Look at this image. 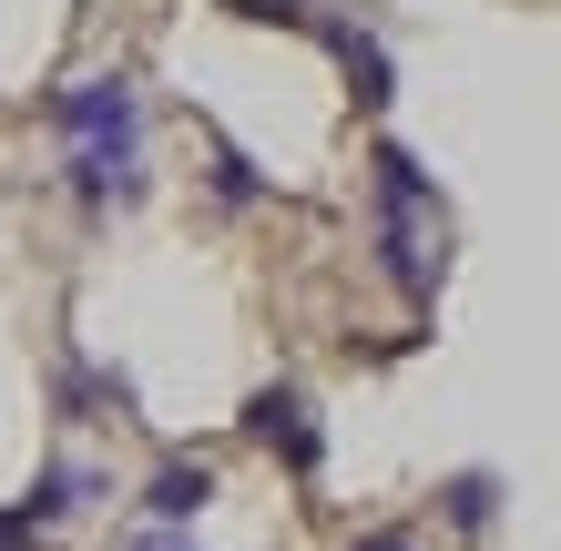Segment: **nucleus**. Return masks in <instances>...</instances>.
Here are the masks:
<instances>
[{
    "instance_id": "nucleus-1",
    "label": "nucleus",
    "mask_w": 561,
    "mask_h": 551,
    "mask_svg": "<svg viewBox=\"0 0 561 551\" xmlns=\"http://www.w3.org/2000/svg\"><path fill=\"white\" fill-rule=\"evenodd\" d=\"M51 123L72 134V194H82V205H134V194H144V103H134L123 72L72 82L51 103Z\"/></svg>"
},
{
    "instance_id": "nucleus-2",
    "label": "nucleus",
    "mask_w": 561,
    "mask_h": 551,
    "mask_svg": "<svg viewBox=\"0 0 561 551\" xmlns=\"http://www.w3.org/2000/svg\"><path fill=\"white\" fill-rule=\"evenodd\" d=\"M428 205H439V184L419 174V153L378 144V255H388V276H399L409 297H428V286H439V255H428V236H419Z\"/></svg>"
},
{
    "instance_id": "nucleus-3",
    "label": "nucleus",
    "mask_w": 561,
    "mask_h": 551,
    "mask_svg": "<svg viewBox=\"0 0 561 551\" xmlns=\"http://www.w3.org/2000/svg\"><path fill=\"white\" fill-rule=\"evenodd\" d=\"M245 429L255 439H266V449H286V470L296 480H317V460H327V439H317V418H307V388H255V399H245Z\"/></svg>"
},
{
    "instance_id": "nucleus-4",
    "label": "nucleus",
    "mask_w": 561,
    "mask_h": 551,
    "mask_svg": "<svg viewBox=\"0 0 561 551\" xmlns=\"http://www.w3.org/2000/svg\"><path fill=\"white\" fill-rule=\"evenodd\" d=\"M205 501H215V470H205V460H163V470H153V491H144V510L163 521V541H174Z\"/></svg>"
},
{
    "instance_id": "nucleus-5",
    "label": "nucleus",
    "mask_w": 561,
    "mask_h": 551,
    "mask_svg": "<svg viewBox=\"0 0 561 551\" xmlns=\"http://www.w3.org/2000/svg\"><path fill=\"white\" fill-rule=\"evenodd\" d=\"M307 31H327V51L347 61V82H357V103H388V51L368 42V31H347V21H327V11H317Z\"/></svg>"
},
{
    "instance_id": "nucleus-6",
    "label": "nucleus",
    "mask_w": 561,
    "mask_h": 551,
    "mask_svg": "<svg viewBox=\"0 0 561 551\" xmlns=\"http://www.w3.org/2000/svg\"><path fill=\"white\" fill-rule=\"evenodd\" d=\"M92 501V470L82 460H51L42 480H31V501H21V531H42V521H61V510H82Z\"/></svg>"
},
{
    "instance_id": "nucleus-7",
    "label": "nucleus",
    "mask_w": 561,
    "mask_h": 551,
    "mask_svg": "<svg viewBox=\"0 0 561 551\" xmlns=\"http://www.w3.org/2000/svg\"><path fill=\"white\" fill-rule=\"evenodd\" d=\"M490 510H501V480H490V470H459L449 480V521L459 531H490Z\"/></svg>"
},
{
    "instance_id": "nucleus-8",
    "label": "nucleus",
    "mask_w": 561,
    "mask_h": 551,
    "mask_svg": "<svg viewBox=\"0 0 561 551\" xmlns=\"http://www.w3.org/2000/svg\"><path fill=\"white\" fill-rule=\"evenodd\" d=\"M215 194H225V205H255V194H266V184H255V164H245L236 144H215Z\"/></svg>"
},
{
    "instance_id": "nucleus-9",
    "label": "nucleus",
    "mask_w": 561,
    "mask_h": 551,
    "mask_svg": "<svg viewBox=\"0 0 561 551\" xmlns=\"http://www.w3.org/2000/svg\"><path fill=\"white\" fill-rule=\"evenodd\" d=\"M236 11H245V21H317L307 0H236Z\"/></svg>"
},
{
    "instance_id": "nucleus-10",
    "label": "nucleus",
    "mask_w": 561,
    "mask_h": 551,
    "mask_svg": "<svg viewBox=\"0 0 561 551\" xmlns=\"http://www.w3.org/2000/svg\"><path fill=\"white\" fill-rule=\"evenodd\" d=\"M347 551H419V541H409V531H357Z\"/></svg>"
},
{
    "instance_id": "nucleus-11",
    "label": "nucleus",
    "mask_w": 561,
    "mask_h": 551,
    "mask_svg": "<svg viewBox=\"0 0 561 551\" xmlns=\"http://www.w3.org/2000/svg\"><path fill=\"white\" fill-rule=\"evenodd\" d=\"M153 551H194V541H153Z\"/></svg>"
}]
</instances>
